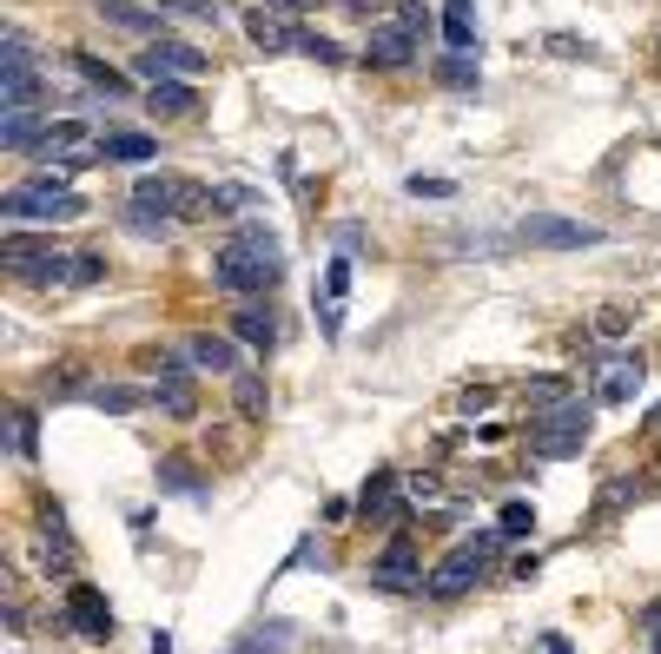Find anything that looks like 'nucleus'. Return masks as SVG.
Returning <instances> with one entry per match:
<instances>
[{"label":"nucleus","mask_w":661,"mask_h":654,"mask_svg":"<svg viewBox=\"0 0 661 654\" xmlns=\"http://www.w3.org/2000/svg\"><path fill=\"white\" fill-rule=\"evenodd\" d=\"M278 238H272V225H238L219 252H212V285L219 291H232V298H265L272 285H278Z\"/></svg>","instance_id":"nucleus-1"},{"label":"nucleus","mask_w":661,"mask_h":654,"mask_svg":"<svg viewBox=\"0 0 661 654\" xmlns=\"http://www.w3.org/2000/svg\"><path fill=\"white\" fill-rule=\"evenodd\" d=\"M212 199L199 192V186H186V179H173V173H139L133 179V225L139 231H165V225H179V218H192V212H205Z\"/></svg>","instance_id":"nucleus-2"},{"label":"nucleus","mask_w":661,"mask_h":654,"mask_svg":"<svg viewBox=\"0 0 661 654\" xmlns=\"http://www.w3.org/2000/svg\"><path fill=\"white\" fill-rule=\"evenodd\" d=\"M503 529H483V536H470V542H457L431 576H424V595H437V602H450V595H470L489 568H496V555H503Z\"/></svg>","instance_id":"nucleus-3"},{"label":"nucleus","mask_w":661,"mask_h":654,"mask_svg":"<svg viewBox=\"0 0 661 654\" xmlns=\"http://www.w3.org/2000/svg\"><path fill=\"white\" fill-rule=\"evenodd\" d=\"M589 424H596L589 397H569V403H556V411H542V417H536V430H529V450H536L542 463L583 456V443H589Z\"/></svg>","instance_id":"nucleus-4"},{"label":"nucleus","mask_w":661,"mask_h":654,"mask_svg":"<svg viewBox=\"0 0 661 654\" xmlns=\"http://www.w3.org/2000/svg\"><path fill=\"white\" fill-rule=\"evenodd\" d=\"M0 212H8V218H79V212H87V199H79V192H66V179H27V186H14L8 199H0Z\"/></svg>","instance_id":"nucleus-5"},{"label":"nucleus","mask_w":661,"mask_h":654,"mask_svg":"<svg viewBox=\"0 0 661 654\" xmlns=\"http://www.w3.org/2000/svg\"><path fill=\"white\" fill-rule=\"evenodd\" d=\"M516 244H529V252H583V244H602V225L536 212V218H523V225H516Z\"/></svg>","instance_id":"nucleus-6"},{"label":"nucleus","mask_w":661,"mask_h":654,"mask_svg":"<svg viewBox=\"0 0 661 654\" xmlns=\"http://www.w3.org/2000/svg\"><path fill=\"white\" fill-rule=\"evenodd\" d=\"M371 589H377V595H417V589H424V555H417V542H410V536H390L384 555L371 562Z\"/></svg>","instance_id":"nucleus-7"},{"label":"nucleus","mask_w":661,"mask_h":654,"mask_svg":"<svg viewBox=\"0 0 661 654\" xmlns=\"http://www.w3.org/2000/svg\"><path fill=\"white\" fill-rule=\"evenodd\" d=\"M212 60L192 47V40H146V53H139V79L146 87H159V79H199Z\"/></svg>","instance_id":"nucleus-8"},{"label":"nucleus","mask_w":661,"mask_h":654,"mask_svg":"<svg viewBox=\"0 0 661 654\" xmlns=\"http://www.w3.org/2000/svg\"><path fill=\"white\" fill-rule=\"evenodd\" d=\"M364 66H377V73H403V66H417V40H410L397 21H384V27H371V40H364Z\"/></svg>","instance_id":"nucleus-9"},{"label":"nucleus","mask_w":661,"mask_h":654,"mask_svg":"<svg viewBox=\"0 0 661 654\" xmlns=\"http://www.w3.org/2000/svg\"><path fill=\"white\" fill-rule=\"evenodd\" d=\"M47 133H53V120L40 106H0V146L8 152H40Z\"/></svg>","instance_id":"nucleus-10"},{"label":"nucleus","mask_w":661,"mask_h":654,"mask_svg":"<svg viewBox=\"0 0 661 654\" xmlns=\"http://www.w3.org/2000/svg\"><path fill=\"white\" fill-rule=\"evenodd\" d=\"M60 252V244L53 238H40V231H8V238H0V265H8V278H34L40 272V259H53Z\"/></svg>","instance_id":"nucleus-11"},{"label":"nucleus","mask_w":661,"mask_h":654,"mask_svg":"<svg viewBox=\"0 0 661 654\" xmlns=\"http://www.w3.org/2000/svg\"><path fill=\"white\" fill-rule=\"evenodd\" d=\"M358 510H364V523H377V529H397V523H403V496H397V469H377V476L364 482V496H358Z\"/></svg>","instance_id":"nucleus-12"},{"label":"nucleus","mask_w":661,"mask_h":654,"mask_svg":"<svg viewBox=\"0 0 661 654\" xmlns=\"http://www.w3.org/2000/svg\"><path fill=\"white\" fill-rule=\"evenodd\" d=\"M66 615H73V628H79V634H93V641H107V634H113V608H107V595H100V589H87V582H73V589H66Z\"/></svg>","instance_id":"nucleus-13"},{"label":"nucleus","mask_w":661,"mask_h":654,"mask_svg":"<svg viewBox=\"0 0 661 654\" xmlns=\"http://www.w3.org/2000/svg\"><path fill=\"white\" fill-rule=\"evenodd\" d=\"M635 390H641V351H635V357H609V364L596 370V397H602V403H628Z\"/></svg>","instance_id":"nucleus-14"},{"label":"nucleus","mask_w":661,"mask_h":654,"mask_svg":"<svg viewBox=\"0 0 661 654\" xmlns=\"http://www.w3.org/2000/svg\"><path fill=\"white\" fill-rule=\"evenodd\" d=\"M232 338L252 344V351H272V344H278V317H272L265 304H245V311L232 317Z\"/></svg>","instance_id":"nucleus-15"},{"label":"nucleus","mask_w":661,"mask_h":654,"mask_svg":"<svg viewBox=\"0 0 661 654\" xmlns=\"http://www.w3.org/2000/svg\"><path fill=\"white\" fill-rule=\"evenodd\" d=\"M93 14H100L107 27H120V34H139V40H165V34H159V21H152V14H139L133 0H93Z\"/></svg>","instance_id":"nucleus-16"},{"label":"nucleus","mask_w":661,"mask_h":654,"mask_svg":"<svg viewBox=\"0 0 661 654\" xmlns=\"http://www.w3.org/2000/svg\"><path fill=\"white\" fill-rule=\"evenodd\" d=\"M146 403H159L165 417H192V411H199V397H192V377H179V370L165 377V383H152V390H146Z\"/></svg>","instance_id":"nucleus-17"},{"label":"nucleus","mask_w":661,"mask_h":654,"mask_svg":"<svg viewBox=\"0 0 661 654\" xmlns=\"http://www.w3.org/2000/svg\"><path fill=\"white\" fill-rule=\"evenodd\" d=\"M186 357H192L199 370H219V377H238V351H232L225 338H212V331H199V338L186 344Z\"/></svg>","instance_id":"nucleus-18"},{"label":"nucleus","mask_w":661,"mask_h":654,"mask_svg":"<svg viewBox=\"0 0 661 654\" xmlns=\"http://www.w3.org/2000/svg\"><path fill=\"white\" fill-rule=\"evenodd\" d=\"M146 100H152V113H173V120L199 113V93L186 87V79H159V87H146Z\"/></svg>","instance_id":"nucleus-19"},{"label":"nucleus","mask_w":661,"mask_h":654,"mask_svg":"<svg viewBox=\"0 0 661 654\" xmlns=\"http://www.w3.org/2000/svg\"><path fill=\"white\" fill-rule=\"evenodd\" d=\"M245 34H252V47H265V53H285V47H291V27H285L278 14H265V8L245 14Z\"/></svg>","instance_id":"nucleus-20"},{"label":"nucleus","mask_w":661,"mask_h":654,"mask_svg":"<svg viewBox=\"0 0 661 654\" xmlns=\"http://www.w3.org/2000/svg\"><path fill=\"white\" fill-rule=\"evenodd\" d=\"M444 40H450L457 53H470V47H476V21H470V0H444Z\"/></svg>","instance_id":"nucleus-21"},{"label":"nucleus","mask_w":661,"mask_h":654,"mask_svg":"<svg viewBox=\"0 0 661 654\" xmlns=\"http://www.w3.org/2000/svg\"><path fill=\"white\" fill-rule=\"evenodd\" d=\"M100 146H107V159H120V166H146V159L159 152L146 133H113V139H100Z\"/></svg>","instance_id":"nucleus-22"},{"label":"nucleus","mask_w":661,"mask_h":654,"mask_svg":"<svg viewBox=\"0 0 661 654\" xmlns=\"http://www.w3.org/2000/svg\"><path fill=\"white\" fill-rule=\"evenodd\" d=\"M159 482H173L179 496H199V489H205V476H199L186 456H159Z\"/></svg>","instance_id":"nucleus-23"},{"label":"nucleus","mask_w":661,"mask_h":654,"mask_svg":"<svg viewBox=\"0 0 661 654\" xmlns=\"http://www.w3.org/2000/svg\"><path fill=\"white\" fill-rule=\"evenodd\" d=\"M73 66H79V79H87V87L126 93V73H107V60H93V53H73Z\"/></svg>","instance_id":"nucleus-24"},{"label":"nucleus","mask_w":661,"mask_h":654,"mask_svg":"<svg viewBox=\"0 0 661 654\" xmlns=\"http://www.w3.org/2000/svg\"><path fill=\"white\" fill-rule=\"evenodd\" d=\"M232 390H238V411L259 424V417H265V383H259L252 370H238V377H232Z\"/></svg>","instance_id":"nucleus-25"},{"label":"nucleus","mask_w":661,"mask_h":654,"mask_svg":"<svg viewBox=\"0 0 661 654\" xmlns=\"http://www.w3.org/2000/svg\"><path fill=\"white\" fill-rule=\"evenodd\" d=\"M159 21H219V8H212V0H159Z\"/></svg>","instance_id":"nucleus-26"},{"label":"nucleus","mask_w":661,"mask_h":654,"mask_svg":"<svg viewBox=\"0 0 661 654\" xmlns=\"http://www.w3.org/2000/svg\"><path fill=\"white\" fill-rule=\"evenodd\" d=\"M8 443H14V456H34L40 443H34V411L27 403H14V417H8Z\"/></svg>","instance_id":"nucleus-27"},{"label":"nucleus","mask_w":661,"mask_h":654,"mask_svg":"<svg viewBox=\"0 0 661 654\" xmlns=\"http://www.w3.org/2000/svg\"><path fill=\"white\" fill-rule=\"evenodd\" d=\"M437 79H444V87H476V60H470V53L437 60Z\"/></svg>","instance_id":"nucleus-28"},{"label":"nucleus","mask_w":661,"mask_h":654,"mask_svg":"<svg viewBox=\"0 0 661 654\" xmlns=\"http://www.w3.org/2000/svg\"><path fill=\"white\" fill-rule=\"evenodd\" d=\"M390 21H397V27H403L410 40H417V34H431V27H437V21H431V8H424V0H403V8H397Z\"/></svg>","instance_id":"nucleus-29"},{"label":"nucleus","mask_w":661,"mask_h":654,"mask_svg":"<svg viewBox=\"0 0 661 654\" xmlns=\"http://www.w3.org/2000/svg\"><path fill=\"white\" fill-rule=\"evenodd\" d=\"M93 403H100V411H139V403H146V390H126V383H113V390H93Z\"/></svg>","instance_id":"nucleus-30"},{"label":"nucleus","mask_w":661,"mask_h":654,"mask_svg":"<svg viewBox=\"0 0 661 654\" xmlns=\"http://www.w3.org/2000/svg\"><path fill=\"white\" fill-rule=\"evenodd\" d=\"M496 529H503V536L516 542V536H529V529H536V510H529V503H510L503 516H496Z\"/></svg>","instance_id":"nucleus-31"},{"label":"nucleus","mask_w":661,"mask_h":654,"mask_svg":"<svg viewBox=\"0 0 661 654\" xmlns=\"http://www.w3.org/2000/svg\"><path fill=\"white\" fill-rule=\"evenodd\" d=\"M338 8H345V14H358V21H371V27H384V21L397 14L390 0H338Z\"/></svg>","instance_id":"nucleus-32"},{"label":"nucleus","mask_w":661,"mask_h":654,"mask_svg":"<svg viewBox=\"0 0 661 654\" xmlns=\"http://www.w3.org/2000/svg\"><path fill=\"white\" fill-rule=\"evenodd\" d=\"M107 278V259L100 252H73V285H100Z\"/></svg>","instance_id":"nucleus-33"},{"label":"nucleus","mask_w":661,"mask_h":654,"mask_svg":"<svg viewBox=\"0 0 661 654\" xmlns=\"http://www.w3.org/2000/svg\"><path fill=\"white\" fill-rule=\"evenodd\" d=\"M298 47H304V53H311L317 66H338V60H345V47H338V40H324V34H304Z\"/></svg>","instance_id":"nucleus-34"},{"label":"nucleus","mask_w":661,"mask_h":654,"mask_svg":"<svg viewBox=\"0 0 661 654\" xmlns=\"http://www.w3.org/2000/svg\"><path fill=\"white\" fill-rule=\"evenodd\" d=\"M245 205H252V192H245V186H219L212 192V212H245Z\"/></svg>","instance_id":"nucleus-35"},{"label":"nucleus","mask_w":661,"mask_h":654,"mask_svg":"<svg viewBox=\"0 0 661 654\" xmlns=\"http://www.w3.org/2000/svg\"><path fill=\"white\" fill-rule=\"evenodd\" d=\"M403 496H410V503H437V476H410Z\"/></svg>","instance_id":"nucleus-36"},{"label":"nucleus","mask_w":661,"mask_h":654,"mask_svg":"<svg viewBox=\"0 0 661 654\" xmlns=\"http://www.w3.org/2000/svg\"><path fill=\"white\" fill-rule=\"evenodd\" d=\"M628 496H641V482H628V476H622V482H609V496H602V510H622Z\"/></svg>","instance_id":"nucleus-37"},{"label":"nucleus","mask_w":661,"mask_h":654,"mask_svg":"<svg viewBox=\"0 0 661 654\" xmlns=\"http://www.w3.org/2000/svg\"><path fill=\"white\" fill-rule=\"evenodd\" d=\"M596 324H602V338H628V311H602Z\"/></svg>","instance_id":"nucleus-38"},{"label":"nucleus","mask_w":661,"mask_h":654,"mask_svg":"<svg viewBox=\"0 0 661 654\" xmlns=\"http://www.w3.org/2000/svg\"><path fill=\"white\" fill-rule=\"evenodd\" d=\"M489 403H496L489 383H470V390H463V411H489Z\"/></svg>","instance_id":"nucleus-39"},{"label":"nucleus","mask_w":661,"mask_h":654,"mask_svg":"<svg viewBox=\"0 0 661 654\" xmlns=\"http://www.w3.org/2000/svg\"><path fill=\"white\" fill-rule=\"evenodd\" d=\"M641 621H648V654H661V602H648Z\"/></svg>","instance_id":"nucleus-40"},{"label":"nucleus","mask_w":661,"mask_h":654,"mask_svg":"<svg viewBox=\"0 0 661 654\" xmlns=\"http://www.w3.org/2000/svg\"><path fill=\"white\" fill-rule=\"evenodd\" d=\"M265 8H272V14H311L317 0H265Z\"/></svg>","instance_id":"nucleus-41"},{"label":"nucleus","mask_w":661,"mask_h":654,"mask_svg":"<svg viewBox=\"0 0 661 654\" xmlns=\"http://www.w3.org/2000/svg\"><path fill=\"white\" fill-rule=\"evenodd\" d=\"M152 654H173V634H152Z\"/></svg>","instance_id":"nucleus-42"},{"label":"nucleus","mask_w":661,"mask_h":654,"mask_svg":"<svg viewBox=\"0 0 661 654\" xmlns=\"http://www.w3.org/2000/svg\"><path fill=\"white\" fill-rule=\"evenodd\" d=\"M542 647H549V654H569V641H562V634H549V641H542Z\"/></svg>","instance_id":"nucleus-43"},{"label":"nucleus","mask_w":661,"mask_h":654,"mask_svg":"<svg viewBox=\"0 0 661 654\" xmlns=\"http://www.w3.org/2000/svg\"><path fill=\"white\" fill-rule=\"evenodd\" d=\"M648 430H661V403H654V411H648Z\"/></svg>","instance_id":"nucleus-44"},{"label":"nucleus","mask_w":661,"mask_h":654,"mask_svg":"<svg viewBox=\"0 0 661 654\" xmlns=\"http://www.w3.org/2000/svg\"><path fill=\"white\" fill-rule=\"evenodd\" d=\"M654 53H661V34H654Z\"/></svg>","instance_id":"nucleus-45"}]
</instances>
